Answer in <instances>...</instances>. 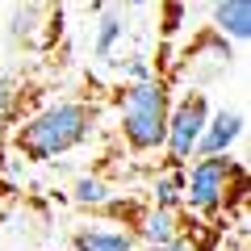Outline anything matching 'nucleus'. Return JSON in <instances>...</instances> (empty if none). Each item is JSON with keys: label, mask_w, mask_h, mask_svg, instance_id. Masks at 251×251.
I'll list each match as a JSON object with an SVG mask.
<instances>
[{"label": "nucleus", "mask_w": 251, "mask_h": 251, "mask_svg": "<svg viewBox=\"0 0 251 251\" xmlns=\"http://www.w3.org/2000/svg\"><path fill=\"white\" fill-rule=\"evenodd\" d=\"M205 122H209V97L201 88H188L180 100H172L168 134H163L168 168H188V163L197 159V143L205 134Z\"/></svg>", "instance_id": "4"}, {"label": "nucleus", "mask_w": 251, "mask_h": 251, "mask_svg": "<svg viewBox=\"0 0 251 251\" xmlns=\"http://www.w3.org/2000/svg\"><path fill=\"white\" fill-rule=\"evenodd\" d=\"M138 251H201V243L184 230V234H176L172 243H155V247H138Z\"/></svg>", "instance_id": "15"}, {"label": "nucleus", "mask_w": 251, "mask_h": 251, "mask_svg": "<svg viewBox=\"0 0 251 251\" xmlns=\"http://www.w3.org/2000/svg\"><path fill=\"white\" fill-rule=\"evenodd\" d=\"M243 130H247V117H243V109H209L205 134H201V143H197V159L230 155L234 143L243 138Z\"/></svg>", "instance_id": "5"}, {"label": "nucleus", "mask_w": 251, "mask_h": 251, "mask_svg": "<svg viewBox=\"0 0 251 251\" xmlns=\"http://www.w3.org/2000/svg\"><path fill=\"white\" fill-rule=\"evenodd\" d=\"M184 4H163V17H168V25H163V34H176L180 29V17H184Z\"/></svg>", "instance_id": "16"}, {"label": "nucleus", "mask_w": 251, "mask_h": 251, "mask_svg": "<svg viewBox=\"0 0 251 251\" xmlns=\"http://www.w3.org/2000/svg\"><path fill=\"white\" fill-rule=\"evenodd\" d=\"M117 67H122L126 84H143V80H155V75H159V72H155V67H151L147 59H122Z\"/></svg>", "instance_id": "14"}, {"label": "nucleus", "mask_w": 251, "mask_h": 251, "mask_svg": "<svg viewBox=\"0 0 251 251\" xmlns=\"http://www.w3.org/2000/svg\"><path fill=\"white\" fill-rule=\"evenodd\" d=\"M72 251H138V239L130 226L92 222V226H75L72 230Z\"/></svg>", "instance_id": "7"}, {"label": "nucleus", "mask_w": 251, "mask_h": 251, "mask_svg": "<svg viewBox=\"0 0 251 251\" xmlns=\"http://www.w3.org/2000/svg\"><path fill=\"white\" fill-rule=\"evenodd\" d=\"M130 230H134L138 247H155V243H172L176 234H184V222L172 209H143Z\"/></svg>", "instance_id": "9"}, {"label": "nucleus", "mask_w": 251, "mask_h": 251, "mask_svg": "<svg viewBox=\"0 0 251 251\" xmlns=\"http://www.w3.org/2000/svg\"><path fill=\"white\" fill-rule=\"evenodd\" d=\"M97 38H92V54L105 63H113V50L117 42H126V29H130V21H126L122 9H109V4H97Z\"/></svg>", "instance_id": "10"}, {"label": "nucleus", "mask_w": 251, "mask_h": 251, "mask_svg": "<svg viewBox=\"0 0 251 251\" xmlns=\"http://www.w3.org/2000/svg\"><path fill=\"white\" fill-rule=\"evenodd\" d=\"M180 197H184V168H163L151 180V209L180 214Z\"/></svg>", "instance_id": "11"}, {"label": "nucleus", "mask_w": 251, "mask_h": 251, "mask_svg": "<svg viewBox=\"0 0 251 251\" xmlns=\"http://www.w3.org/2000/svg\"><path fill=\"white\" fill-rule=\"evenodd\" d=\"M17 105H21V84L9 72H0V126L17 117Z\"/></svg>", "instance_id": "13"}, {"label": "nucleus", "mask_w": 251, "mask_h": 251, "mask_svg": "<svg viewBox=\"0 0 251 251\" xmlns=\"http://www.w3.org/2000/svg\"><path fill=\"white\" fill-rule=\"evenodd\" d=\"M209 21L214 34L226 42H247L251 38V0H218L209 4Z\"/></svg>", "instance_id": "8"}, {"label": "nucleus", "mask_w": 251, "mask_h": 251, "mask_svg": "<svg viewBox=\"0 0 251 251\" xmlns=\"http://www.w3.org/2000/svg\"><path fill=\"white\" fill-rule=\"evenodd\" d=\"M72 201L84 205V209H109L113 205V188H109L100 176H80L72 184Z\"/></svg>", "instance_id": "12"}, {"label": "nucleus", "mask_w": 251, "mask_h": 251, "mask_svg": "<svg viewBox=\"0 0 251 251\" xmlns=\"http://www.w3.org/2000/svg\"><path fill=\"white\" fill-rule=\"evenodd\" d=\"M247 193V172H243L239 159L230 155H214V159H193L184 168V197H180V209L197 218H218L226 209L230 197H243Z\"/></svg>", "instance_id": "3"}, {"label": "nucleus", "mask_w": 251, "mask_h": 251, "mask_svg": "<svg viewBox=\"0 0 251 251\" xmlns=\"http://www.w3.org/2000/svg\"><path fill=\"white\" fill-rule=\"evenodd\" d=\"M168 113H172V84L163 75L143 84H126L117 97V130L134 155H155L163 151L168 134Z\"/></svg>", "instance_id": "2"}, {"label": "nucleus", "mask_w": 251, "mask_h": 251, "mask_svg": "<svg viewBox=\"0 0 251 251\" xmlns=\"http://www.w3.org/2000/svg\"><path fill=\"white\" fill-rule=\"evenodd\" d=\"M0 13H4V9H0Z\"/></svg>", "instance_id": "17"}, {"label": "nucleus", "mask_w": 251, "mask_h": 251, "mask_svg": "<svg viewBox=\"0 0 251 251\" xmlns=\"http://www.w3.org/2000/svg\"><path fill=\"white\" fill-rule=\"evenodd\" d=\"M92 130H97V105L80 97H63L21 117L13 130V151L29 163H54L80 151L92 138Z\"/></svg>", "instance_id": "1"}, {"label": "nucleus", "mask_w": 251, "mask_h": 251, "mask_svg": "<svg viewBox=\"0 0 251 251\" xmlns=\"http://www.w3.org/2000/svg\"><path fill=\"white\" fill-rule=\"evenodd\" d=\"M42 4H9V13H0V34L9 38V46H17V50H34L38 42H42V21H46Z\"/></svg>", "instance_id": "6"}]
</instances>
